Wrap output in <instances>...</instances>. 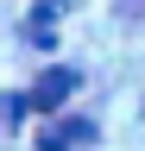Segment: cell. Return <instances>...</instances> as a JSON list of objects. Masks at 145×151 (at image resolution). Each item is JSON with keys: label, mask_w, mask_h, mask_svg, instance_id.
Segmentation results:
<instances>
[{"label": "cell", "mask_w": 145, "mask_h": 151, "mask_svg": "<svg viewBox=\"0 0 145 151\" xmlns=\"http://www.w3.org/2000/svg\"><path fill=\"white\" fill-rule=\"evenodd\" d=\"M76 145H95V126H88V120H63L57 132L38 139V151H76Z\"/></svg>", "instance_id": "cell-2"}, {"label": "cell", "mask_w": 145, "mask_h": 151, "mask_svg": "<svg viewBox=\"0 0 145 151\" xmlns=\"http://www.w3.org/2000/svg\"><path fill=\"white\" fill-rule=\"evenodd\" d=\"M69 94H76V69H44V82L32 88V101H25V107H38V113H50V107H63Z\"/></svg>", "instance_id": "cell-1"}]
</instances>
